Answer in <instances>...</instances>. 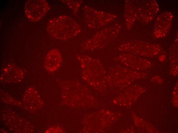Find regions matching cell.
<instances>
[{"label":"cell","mask_w":178,"mask_h":133,"mask_svg":"<svg viewBox=\"0 0 178 133\" xmlns=\"http://www.w3.org/2000/svg\"><path fill=\"white\" fill-rule=\"evenodd\" d=\"M47 30L52 37L65 40L78 34L80 32L79 26L71 17L62 15L50 19L47 23Z\"/></svg>","instance_id":"cell-1"},{"label":"cell","mask_w":178,"mask_h":133,"mask_svg":"<svg viewBox=\"0 0 178 133\" xmlns=\"http://www.w3.org/2000/svg\"><path fill=\"white\" fill-rule=\"evenodd\" d=\"M50 8L47 2L44 0H29L25 5L24 10L27 17L35 22L40 20Z\"/></svg>","instance_id":"cell-2"},{"label":"cell","mask_w":178,"mask_h":133,"mask_svg":"<svg viewBox=\"0 0 178 133\" xmlns=\"http://www.w3.org/2000/svg\"><path fill=\"white\" fill-rule=\"evenodd\" d=\"M23 70L14 64H9L3 69L1 74L2 81L16 83L20 81L24 75Z\"/></svg>","instance_id":"cell-3"},{"label":"cell","mask_w":178,"mask_h":133,"mask_svg":"<svg viewBox=\"0 0 178 133\" xmlns=\"http://www.w3.org/2000/svg\"><path fill=\"white\" fill-rule=\"evenodd\" d=\"M62 61L61 54L58 49H53L49 51L44 59V68L50 72H55L60 67Z\"/></svg>","instance_id":"cell-4"},{"label":"cell","mask_w":178,"mask_h":133,"mask_svg":"<svg viewBox=\"0 0 178 133\" xmlns=\"http://www.w3.org/2000/svg\"><path fill=\"white\" fill-rule=\"evenodd\" d=\"M65 3L72 10L73 13L76 14L80 6V3L76 0H64Z\"/></svg>","instance_id":"cell-5"}]
</instances>
